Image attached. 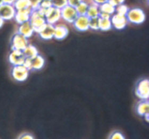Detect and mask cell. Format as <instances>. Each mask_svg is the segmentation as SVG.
<instances>
[{
	"label": "cell",
	"mask_w": 149,
	"mask_h": 139,
	"mask_svg": "<svg viewBox=\"0 0 149 139\" xmlns=\"http://www.w3.org/2000/svg\"><path fill=\"white\" fill-rule=\"evenodd\" d=\"M29 22H30L31 25L33 28V31L37 34H39L47 25L45 16L39 12L38 9L37 10H32Z\"/></svg>",
	"instance_id": "cell-1"
},
{
	"label": "cell",
	"mask_w": 149,
	"mask_h": 139,
	"mask_svg": "<svg viewBox=\"0 0 149 139\" xmlns=\"http://www.w3.org/2000/svg\"><path fill=\"white\" fill-rule=\"evenodd\" d=\"M126 17L128 23L141 24L146 20V14L142 9L139 7H134L129 9V11L126 15Z\"/></svg>",
	"instance_id": "cell-2"
},
{
	"label": "cell",
	"mask_w": 149,
	"mask_h": 139,
	"mask_svg": "<svg viewBox=\"0 0 149 139\" xmlns=\"http://www.w3.org/2000/svg\"><path fill=\"white\" fill-rule=\"evenodd\" d=\"M135 95L140 100H148L149 98V80L144 78L138 82L135 90Z\"/></svg>",
	"instance_id": "cell-3"
},
{
	"label": "cell",
	"mask_w": 149,
	"mask_h": 139,
	"mask_svg": "<svg viewBox=\"0 0 149 139\" xmlns=\"http://www.w3.org/2000/svg\"><path fill=\"white\" fill-rule=\"evenodd\" d=\"M45 58L41 55L38 54L36 56H35L33 58H26L23 66L26 68H27L29 71L31 70H41L44 66H45Z\"/></svg>",
	"instance_id": "cell-4"
},
{
	"label": "cell",
	"mask_w": 149,
	"mask_h": 139,
	"mask_svg": "<svg viewBox=\"0 0 149 139\" xmlns=\"http://www.w3.org/2000/svg\"><path fill=\"white\" fill-rule=\"evenodd\" d=\"M29 70L23 65L13 66L11 70V76L15 81L22 82L26 81L29 75Z\"/></svg>",
	"instance_id": "cell-5"
},
{
	"label": "cell",
	"mask_w": 149,
	"mask_h": 139,
	"mask_svg": "<svg viewBox=\"0 0 149 139\" xmlns=\"http://www.w3.org/2000/svg\"><path fill=\"white\" fill-rule=\"evenodd\" d=\"M10 44H11V50L23 51L29 43L27 38L18 34L17 32H16L12 36Z\"/></svg>",
	"instance_id": "cell-6"
},
{
	"label": "cell",
	"mask_w": 149,
	"mask_h": 139,
	"mask_svg": "<svg viewBox=\"0 0 149 139\" xmlns=\"http://www.w3.org/2000/svg\"><path fill=\"white\" fill-rule=\"evenodd\" d=\"M61 19L69 24H73L79 15L76 8L70 5H66L61 10Z\"/></svg>",
	"instance_id": "cell-7"
},
{
	"label": "cell",
	"mask_w": 149,
	"mask_h": 139,
	"mask_svg": "<svg viewBox=\"0 0 149 139\" xmlns=\"http://www.w3.org/2000/svg\"><path fill=\"white\" fill-rule=\"evenodd\" d=\"M45 18L46 20L47 23L55 26L61 19V10L53 7H50L45 13Z\"/></svg>",
	"instance_id": "cell-8"
},
{
	"label": "cell",
	"mask_w": 149,
	"mask_h": 139,
	"mask_svg": "<svg viewBox=\"0 0 149 139\" xmlns=\"http://www.w3.org/2000/svg\"><path fill=\"white\" fill-rule=\"evenodd\" d=\"M15 13L16 10L13 4H2L0 5V17L4 21L14 19Z\"/></svg>",
	"instance_id": "cell-9"
},
{
	"label": "cell",
	"mask_w": 149,
	"mask_h": 139,
	"mask_svg": "<svg viewBox=\"0 0 149 139\" xmlns=\"http://www.w3.org/2000/svg\"><path fill=\"white\" fill-rule=\"evenodd\" d=\"M8 60L10 64H11L13 66H15L23 65L26 58L23 55V51L12 50L9 55Z\"/></svg>",
	"instance_id": "cell-10"
},
{
	"label": "cell",
	"mask_w": 149,
	"mask_h": 139,
	"mask_svg": "<svg viewBox=\"0 0 149 139\" xmlns=\"http://www.w3.org/2000/svg\"><path fill=\"white\" fill-rule=\"evenodd\" d=\"M111 21L112 27L117 30H122L125 29L127 25L128 21L126 16L121 15L114 13L111 17Z\"/></svg>",
	"instance_id": "cell-11"
},
{
	"label": "cell",
	"mask_w": 149,
	"mask_h": 139,
	"mask_svg": "<svg viewBox=\"0 0 149 139\" xmlns=\"http://www.w3.org/2000/svg\"><path fill=\"white\" fill-rule=\"evenodd\" d=\"M89 23H90V18L85 15H79L73 25L79 31H86L90 29Z\"/></svg>",
	"instance_id": "cell-12"
},
{
	"label": "cell",
	"mask_w": 149,
	"mask_h": 139,
	"mask_svg": "<svg viewBox=\"0 0 149 139\" xmlns=\"http://www.w3.org/2000/svg\"><path fill=\"white\" fill-rule=\"evenodd\" d=\"M32 13V9H26L23 10H17L15 13L14 20L18 25L22 24L23 23L29 21L30 20V16Z\"/></svg>",
	"instance_id": "cell-13"
},
{
	"label": "cell",
	"mask_w": 149,
	"mask_h": 139,
	"mask_svg": "<svg viewBox=\"0 0 149 139\" xmlns=\"http://www.w3.org/2000/svg\"><path fill=\"white\" fill-rule=\"evenodd\" d=\"M69 33L68 27L64 24L55 25V31H54V38L57 40H63L68 36Z\"/></svg>",
	"instance_id": "cell-14"
},
{
	"label": "cell",
	"mask_w": 149,
	"mask_h": 139,
	"mask_svg": "<svg viewBox=\"0 0 149 139\" xmlns=\"http://www.w3.org/2000/svg\"><path fill=\"white\" fill-rule=\"evenodd\" d=\"M17 32L18 34H20L23 35V36H25L27 39L33 36V34L34 33V31L33 30V28H32L31 25L29 21L19 25Z\"/></svg>",
	"instance_id": "cell-15"
},
{
	"label": "cell",
	"mask_w": 149,
	"mask_h": 139,
	"mask_svg": "<svg viewBox=\"0 0 149 139\" xmlns=\"http://www.w3.org/2000/svg\"><path fill=\"white\" fill-rule=\"evenodd\" d=\"M54 31H55V26L47 23L45 27L39 32V35L42 39L45 40H50L54 38Z\"/></svg>",
	"instance_id": "cell-16"
},
{
	"label": "cell",
	"mask_w": 149,
	"mask_h": 139,
	"mask_svg": "<svg viewBox=\"0 0 149 139\" xmlns=\"http://www.w3.org/2000/svg\"><path fill=\"white\" fill-rule=\"evenodd\" d=\"M136 112L141 117H144L146 115L149 114L148 100H140L137 103Z\"/></svg>",
	"instance_id": "cell-17"
},
{
	"label": "cell",
	"mask_w": 149,
	"mask_h": 139,
	"mask_svg": "<svg viewBox=\"0 0 149 139\" xmlns=\"http://www.w3.org/2000/svg\"><path fill=\"white\" fill-rule=\"evenodd\" d=\"M99 10H100V13H106V14L111 16L116 12V7L110 4L109 1H106V2L99 5Z\"/></svg>",
	"instance_id": "cell-18"
},
{
	"label": "cell",
	"mask_w": 149,
	"mask_h": 139,
	"mask_svg": "<svg viewBox=\"0 0 149 139\" xmlns=\"http://www.w3.org/2000/svg\"><path fill=\"white\" fill-rule=\"evenodd\" d=\"M23 53L26 58H33L39 54V51L36 47L29 44L23 50Z\"/></svg>",
	"instance_id": "cell-19"
},
{
	"label": "cell",
	"mask_w": 149,
	"mask_h": 139,
	"mask_svg": "<svg viewBox=\"0 0 149 139\" xmlns=\"http://www.w3.org/2000/svg\"><path fill=\"white\" fill-rule=\"evenodd\" d=\"M99 15H100L99 6L94 4V3L91 2V1H90L86 15H87L89 18H93V17H98Z\"/></svg>",
	"instance_id": "cell-20"
},
{
	"label": "cell",
	"mask_w": 149,
	"mask_h": 139,
	"mask_svg": "<svg viewBox=\"0 0 149 139\" xmlns=\"http://www.w3.org/2000/svg\"><path fill=\"white\" fill-rule=\"evenodd\" d=\"M13 6L15 8L16 11L31 8L29 0H16L14 4H13Z\"/></svg>",
	"instance_id": "cell-21"
},
{
	"label": "cell",
	"mask_w": 149,
	"mask_h": 139,
	"mask_svg": "<svg viewBox=\"0 0 149 139\" xmlns=\"http://www.w3.org/2000/svg\"><path fill=\"white\" fill-rule=\"evenodd\" d=\"M89 4L90 2H88L86 0H83L81 2H80L77 7H75L76 10H77V13L79 15H85L87 14V9H88Z\"/></svg>",
	"instance_id": "cell-22"
},
{
	"label": "cell",
	"mask_w": 149,
	"mask_h": 139,
	"mask_svg": "<svg viewBox=\"0 0 149 139\" xmlns=\"http://www.w3.org/2000/svg\"><path fill=\"white\" fill-rule=\"evenodd\" d=\"M111 21V18L109 19H101L100 20V30L103 31H107L112 29Z\"/></svg>",
	"instance_id": "cell-23"
},
{
	"label": "cell",
	"mask_w": 149,
	"mask_h": 139,
	"mask_svg": "<svg viewBox=\"0 0 149 139\" xmlns=\"http://www.w3.org/2000/svg\"><path fill=\"white\" fill-rule=\"evenodd\" d=\"M100 18L99 17L90 18V23H89L90 29L94 31L100 30Z\"/></svg>",
	"instance_id": "cell-24"
},
{
	"label": "cell",
	"mask_w": 149,
	"mask_h": 139,
	"mask_svg": "<svg viewBox=\"0 0 149 139\" xmlns=\"http://www.w3.org/2000/svg\"><path fill=\"white\" fill-rule=\"evenodd\" d=\"M51 2L52 7L59 10H61L64 7L68 5V0H51Z\"/></svg>",
	"instance_id": "cell-25"
},
{
	"label": "cell",
	"mask_w": 149,
	"mask_h": 139,
	"mask_svg": "<svg viewBox=\"0 0 149 139\" xmlns=\"http://www.w3.org/2000/svg\"><path fill=\"white\" fill-rule=\"evenodd\" d=\"M129 7L125 4H120V5L117 6L116 7V12L115 13L116 14H119L121 15H124V16H126V15L127 14L128 11H129Z\"/></svg>",
	"instance_id": "cell-26"
},
{
	"label": "cell",
	"mask_w": 149,
	"mask_h": 139,
	"mask_svg": "<svg viewBox=\"0 0 149 139\" xmlns=\"http://www.w3.org/2000/svg\"><path fill=\"white\" fill-rule=\"evenodd\" d=\"M109 139H125V137L120 131H114L109 135Z\"/></svg>",
	"instance_id": "cell-27"
},
{
	"label": "cell",
	"mask_w": 149,
	"mask_h": 139,
	"mask_svg": "<svg viewBox=\"0 0 149 139\" xmlns=\"http://www.w3.org/2000/svg\"><path fill=\"white\" fill-rule=\"evenodd\" d=\"M42 0H29L31 4V8L32 9V10H37L39 7V4Z\"/></svg>",
	"instance_id": "cell-28"
},
{
	"label": "cell",
	"mask_w": 149,
	"mask_h": 139,
	"mask_svg": "<svg viewBox=\"0 0 149 139\" xmlns=\"http://www.w3.org/2000/svg\"><path fill=\"white\" fill-rule=\"evenodd\" d=\"M17 139H35L33 136L32 134L29 133H22L21 135L19 136Z\"/></svg>",
	"instance_id": "cell-29"
},
{
	"label": "cell",
	"mask_w": 149,
	"mask_h": 139,
	"mask_svg": "<svg viewBox=\"0 0 149 139\" xmlns=\"http://www.w3.org/2000/svg\"><path fill=\"white\" fill-rule=\"evenodd\" d=\"M108 1L113 6H114L115 7H116L117 6L120 5V4H124L125 0H108Z\"/></svg>",
	"instance_id": "cell-30"
},
{
	"label": "cell",
	"mask_w": 149,
	"mask_h": 139,
	"mask_svg": "<svg viewBox=\"0 0 149 139\" xmlns=\"http://www.w3.org/2000/svg\"><path fill=\"white\" fill-rule=\"evenodd\" d=\"M83 0H68V5L76 7L80 2H81Z\"/></svg>",
	"instance_id": "cell-31"
},
{
	"label": "cell",
	"mask_w": 149,
	"mask_h": 139,
	"mask_svg": "<svg viewBox=\"0 0 149 139\" xmlns=\"http://www.w3.org/2000/svg\"><path fill=\"white\" fill-rule=\"evenodd\" d=\"M91 1V2L94 3V4H97V5H100V4H103V3L106 2V1H108V0H90Z\"/></svg>",
	"instance_id": "cell-32"
},
{
	"label": "cell",
	"mask_w": 149,
	"mask_h": 139,
	"mask_svg": "<svg viewBox=\"0 0 149 139\" xmlns=\"http://www.w3.org/2000/svg\"><path fill=\"white\" fill-rule=\"evenodd\" d=\"M16 0H2L3 4H13L15 3Z\"/></svg>",
	"instance_id": "cell-33"
},
{
	"label": "cell",
	"mask_w": 149,
	"mask_h": 139,
	"mask_svg": "<svg viewBox=\"0 0 149 139\" xmlns=\"http://www.w3.org/2000/svg\"><path fill=\"white\" fill-rule=\"evenodd\" d=\"M4 20H2V19L0 17V29H1V28L3 26V25H4Z\"/></svg>",
	"instance_id": "cell-34"
},
{
	"label": "cell",
	"mask_w": 149,
	"mask_h": 139,
	"mask_svg": "<svg viewBox=\"0 0 149 139\" xmlns=\"http://www.w3.org/2000/svg\"><path fill=\"white\" fill-rule=\"evenodd\" d=\"M144 119H146V122H148L149 119H148V117H149V114H148V115H146L145 116L143 117Z\"/></svg>",
	"instance_id": "cell-35"
},
{
	"label": "cell",
	"mask_w": 149,
	"mask_h": 139,
	"mask_svg": "<svg viewBox=\"0 0 149 139\" xmlns=\"http://www.w3.org/2000/svg\"><path fill=\"white\" fill-rule=\"evenodd\" d=\"M3 4L2 0H0V5H1V4Z\"/></svg>",
	"instance_id": "cell-36"
},
{
	"label": "cell",
	"mask_w": 149,
	"mask_h": 139,
	"mask_svg": "<svg viewBox=\"0 0 149 139\" xmlns=\"http://www.w3.org/2000/svg\"><path fill=\"white\" fill-rule=\"evenodd\" d=\"M143 1H146V2H147V3L148 2V0H143Z\"/></svg>",
	"instance_id": "cell-37"
},
{
	"label": "cell",
	"mask_w": 149,
	"mask_h": 139,
	"mask_svg": "<svg viewBox=\"0 0 149 139\" xmlns=\"http://www.w3.org/2000/svg\"><path fill=\"white\" fill-rule=\"evenodd\" d=\"M49 1H51V0H49Z\"/></svg>",
	"instance_id": "cell-38"
}]
</instances>
